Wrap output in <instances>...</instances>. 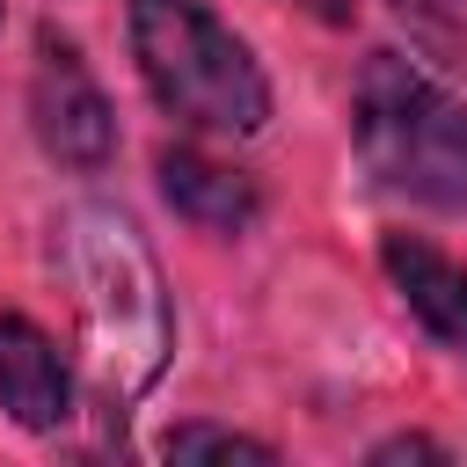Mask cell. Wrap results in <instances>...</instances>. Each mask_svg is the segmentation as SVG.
<instances>
[{
	"instance_id": "cell-9",
	"label": "cell",
	"mask_w": 467,
	"mask_h": 467,
	"mask_svg": "<svg viewBox=\"0 0 467 467\" xmlns=\"http://www.w3.org/2000/svg\"><path fill=\"white\" fill-rule=\"evenodd\" d=\"M387 460H445V445L423 438V431H401V438H379L372 445V467H387Z\"/></svg>"
},
{
	"instance_id": "cell-1",
	"label": "cell",
	"mask_w": 467,
	"mask_h": 467,
	"mask_svg": "<svg viewBox=\"0 0 467 467\" xmlns=\"http://www.w3.org/2000/svg\"><path fill=\"white\" fill-rule=\"evenodd\" d=\"M51 234H58L51 263L73 299V328H80V358L95 387L109 401H139L168 372V350H175V299L146 234L117 204H73Z\"/></svg>"
},
{
	"instance_id": "cell-3",
	"label": "cell",
	"mask_w": 467,
	"mask_h": 467,
	"mask_svg": "<svg viewBox=\"0 0 467 467\" xmlns=\"http://www.w3.org/2000/svg\"><path fill=\"white\" fill-rule=\"evenodd\" d=\"M350 139L379 190L423 212H467V102L401 51H365L350 80Z\"/></svg>"
},
{
	"instance_id": "cell-11",
	"label": "cell",
	"mask_w": 467,
	"mask_h": 467,
	"mask_svg": "<svg viewBox=\"0 0 467 467\" xmlns=\"http://www.w3.org/2000/svg\"><path fill=\"white\" fill-rule=\"evenodd\" d=\"M0 15H7V0H0Z\"/></svg>"
},
{
	"instance_id": "cell-10",
	"label": "cell",
	"mask_w": 467,
	"mask_h": 467,
	"mask_svg": "<svg viewBox=\"0 0 467 467\" xmlns=\"http://www.w3.org/2000/svg\"><path fill=\"white\" fill-rule=\"evenodd\" d=\"M285 7H299V15H314L321 29H350V22H358V0H285Z\"/></svg>"
},
{
	"instance_id": "cell-5",
	"label": "cell",
	"mask_w": 467,
	"mask_h": 467,
	"mask_svg": "<svg viewBox=\"0 0 467 467\" xmlns=\"http://www.w3.org/2000/svg\"><path fill=\"white\" fill-rule=\"evenodd\" d=\"M153 182H161V197L175 204V219H190L197 234H248L255 219H263V190H255V175L248 168H234V161H212L204 146H161L153 153Z\"/></svg>"
},
{
	"instance_id": "cell-2",
	"label": "cell",
	"mask_w": 467,
	"mask_h": 467,
	"mask_svg": "<svg viewBox=\"0 0 467 467\" xmlns=\"http://www.w3.org/2000/svg\"><path fill=\"white\" fill-rule=\"evenodd\" d=\"M124 36L146 95L197 139H255L270 124V80L255 51L204 0H124Z\"/></svg>"
},
{
	"instance_id": "cell-7",
	"label": "cell",
	"mask_w": 467,
	"mask_h": 467,
	"mask_svg": "<svg viewBox=\"0 0 467 467\" xmlns=\"http://www.w3.org/2000/svg\"><path fill=\"white\" fill-rule=\"evenodd\" d=\"M0 409L36 438L73 416V365L29 314H0Z\"/></svg>"
},
{
	"instance_id": "cell-4",
	"label": "cell",
	"mask_w": 467,
	"mask_h": 467,
	"mask_svg": "<svg viewBox=\"0 0 467 467\" xmlns=\"http://www.w3.org/2000/svg\"><path fill=\"white\" fill-rule=\"evenodd\" d=\"M29 131L36 146L73 168V175H102L117 161V109L102 95V80L88 73L80 44L44 29L36 36V66H29Z\"/></svg>"
},
{
	"instance_id": "cell-6",
	"label": "cell",
	"mask_w": 467,
	"mask_h": 467,
	"mask_svg": "<svg viewBox=\"0 0 467 467\" xmlns=\"http://www.w3.org/2000/svg\"><path fill=\"white\" fill-rule=\"evenodd\" d=\"M379 270H387V285L401 292L409 321H416L438 350L467 358V263H452V255L431 248L423 234H387V241H379Z\"/></svg>"
},
{
	"instance_id": "cell-8",
	"label": "cell",
	"mask_w": 467,
	"mask_h": 467,
	"mask_svg": "<svg viewBox=\"0 0 467 467\" xmlns=\"http://www.w3.org/2000/svg\"><path fill=\"white\" fill-rule=\"evenodd\" d=\"M153 452H161V460H277L270 438L226 431V423H168Z\"/></svg>"
}]
</instances>
